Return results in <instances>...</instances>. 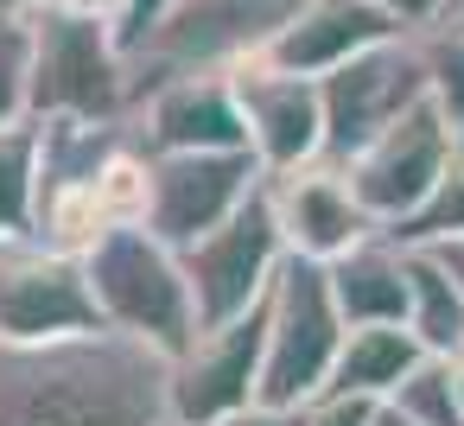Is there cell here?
Here are the masks:
<instances>
[{
    "label": "cell",
    "mask_w": 464,
    "mask_h": 426,
    "mask_svg": "<svg viewBox=\"0 0 464 426\" xmlns=\"http://www.w3.org/2000/svg\"><path fill=\"white\" fill-rule=\"evenodd\" d=\"M261 363H267V299L223 324L204 331L179 363H172V420L179 426H217L261 394Z\"/></svg>",
    "instance_id": "obj_11"
},
{
    "label": "cell",
    "mask_w": 464,
    "mask_h": 426,
    "mask_svg": "<svg viewBox=\"0 0 464 426\" xmlns=\"http://www.w3.org/2000/svg\"><path fill=\"white\" fill-rule=\"evenodd\" d=\"M96 204H102V223L109 229H147V210H153V153L134 147V134L102 160Z\"/></svg>",
    "instance_id": "obj_20"
},
{
    "label": "cell",
    "mask_w": 464,
    "mask_h": 426,
    "mask_svg": "<svg viewBox=\"0 0 464 426\" xmlns=\"http://www.w3.org/2000/svg\"><path fill=\"white\" fill-rule=\"evenodd\" d=\"M458 363H464V350H458Z\"/></svg>",
    "instance_id": "obj_35"
},
{
    "label": "cell",
    "mask_w": 464,
    "mask_h": 426,
    "mask_svg": "<svg viewBox=\"0 0 464 426\" xmlns=\"http://www.w3.org/2000/svg\"><path fill=\"white\" fill-rule=\"evenodd\" d=\"M407 331L426 344V356H458L464 350V293L451 286V274L426 248H407Z\"/></svg>",
    "instance_id": "obj_18"
},
{
    "label": "cell",
    "mask_w": 464,
    "mask_h": 426,
    "mask_svg": "<svg viewBox=\"0 0 464 426\" xmlns=\"http://www.w3.org/2000/svg\"><path fill=\"white\" fill-rule=\"evenodd\" d=\"M426 363V344L407 324H356L337 350L331 388L324 394H362V401H388L413 369Z\"/></svg>",
    "instance_id": "obj_17"
},
{
    "label": "cell",
    "mask_w": 464,
    "mask_h": 426,
    "mask_svg": "<svg viewBox=\"0 0 464 426\" xmlns=\"http://www.w3.org/2000/svg\"><path fill=\"white\" fill-rule=\"evenodd\" d=\"M83 274H90V293L109 331H128L172 363L198 344V305H191L185 261L153 229H109L83 255Z\"/></svg>",
    "instance_id": "obj_2"
},
{
    "label": "cell",
    "mask_w": 464,
    "mask_h": 426,
    "mask_svg": "<svg viewBox=\"0 0 464 426\" xmlns=\"http://www.w3.org/2000/svg\"><path fill=\"white\" fill-rule=\"evenodd\" d=\"M33 121V7H0V128Z\"/></svg>",
    "instance_id": "obj_21"
},
{
    "label": "cell",
    "mask_w": 464,
    "mask_h": 426,
    "mask_svg": "<svg viewBox=\"0 0 464 426\" xmlns=\"http://www.w3.org/2000/svg\"><path fill=\"white\" fill-rule=\"evenodd\" d=\"M39 7H58V14H77V20H121L128 14V0H39Z\"/></svg>",
    "instance_id": "obj_28"
},
{
    "label": "cell",
    "mask_w": 464,
    "mask_h": 426,
    "mask_svg": "<svg viewBox=\"0 0 464 426\" xmlns=\"http://www.w3.org/2000/svg\"><path fill=\"white\" fill-rule=\"evenodd\" d=\"M33 121H128V58L109 20L33 7Z\"/></svg>",
    "instance_id": "obj_5"
},
{
    "label": "cell",
    "mask_w": 464,
    "mask_h": 426,
    "mask_svg": "<svg viewBox=\"0 0 464 426\" xmlns=\"http://www.w3.org/2000/svg\"><path fill=\"white\" fill-rule=\"evenodd\" d=\"M426 255H432V261H439V267L451 274V286L464 293V236H451V242H432Z\"/></svg>",
    "instance_id": "obj_30"
},
{
    "label": "cell",
    "mask_w": 464,
    "mask_h": 426,
    "mask_svg": "<svg viewBox=\"0 0 464 426\" xmlns=\"http://www.w3.org/2000/svg\"><path fill=\"white\" fill-rule=\"evenodd\" d=\"M375 407L382 401H362V394H324L305 407V426H375Z\"/></svg>",
    "instance_id": "obj_26"
},
{
    "label": "cell",
    "mask_w": 464,
    "mask_h": 426,
    "mask_svg": "<svg viewBox=\"0 0 464 426\" xmlns=\"http://www.w3.org/2000/svg\"><path fill=\"white\" fill-rule=\"evenodd\" d=\"M172 356L128 331L0 344V426H166Z\"/></svg>",
    "instance_id": "obj_1"
},
{
    "label": "cell",
    "mask_w": 464,
    "mask_h": 426,
    "mask_svg": "<svg viewBox=\"0 0 464 426\" xmlns=\"http://www.w3.org/2000/svg\"><path fill=\"white\" fill-rule=\"evenodd\" d=\"M179 7V0H128V14L115 20V45H121V58H134L153 33H160V20Z\"/></svg>",
    "instance_id": "obj_25"
},
{
    "label": "cell",
    "mask_w": 464,
    "mask_h": 426,
    "mask_svg": "<svg viewBox=\"0 0 464 426\" xmlns=\"http://www.w3.org/2000/svg\"><path fill=\"white\" fill-rule=\"evenodd\" d=\"M90 331H109V324L83 261L52 255L39 242L0 248V344H64Z\"/></svg>",
    "instance_id": "obj_8"
},
{
    "label": "cell",
    "mask_w": 464,
    "mask_h": 426,
    "mask_svg": "<svg viewBox=\"0 0 464 426\" xmlns=\"http://www.w3.org/2000/svg\"><path fill=\"white\" fill-rule=\"evenodd\" d=\"M451 26H458V33H464V14H458V20H451Z\"/></svg>",
    "instance_id": "obj_33"
},
{
    "label": "cell",
    "mask_w": 464,
    "mask_h": 426,
    "mask_svg": "<svg viewBox=\"0 0 464 426\" xmlns=\"http://www.w3.org/2000/svg\"><path fill=\"white\" fill-rule=\"evenodd\" d=\"M286 255V236H280V217H274V198H267V179L261 191L223 223L210 229L198 248H185V280H191V305H198V337L204 331H223L236 318H248L267 286H274V267Z\"/></svg>",
    "instance_id": "obj_7"
},
{
    "label": "cell",
    "mask_w": 464,
    "mask_h": 426,
    "mask_svg": "<svg viewBox=\"0 0 464 426\" xmlns=\"http://www.w3.org/2000/svg\"><path fill=\"white\" fill-rule=\"evenodd\" d=\"M0 7H7V0H0Z\"/></svg>",
    "instance_id": "obj_37"
},
{
    "label": "cell",
    "mask_w": 464,
    "mask_h": 426,
    "mask_svg": "<svg viewBox=\"0 0 464 426\" xmlns=\"http://www.w3.org/2000/svg\"><path fill=\"white\" fill-rule=\"evenodd\" d=\"M128 134L147 153H255L229 71H198L147 90L128 109Z\"/></svg>",
    "instance_id": "obj_12"
},
{
    "label": "cell",
    "mask_w": 464,
    "mask_h": 426,
    "mask_svg": "<svg viewBox=\"0 0 464 426\" xmlns=\"http://www.w3.org/2000/svg\"><path fill=\"white\" fill-rule=\"evenodd\" d=\"M451 153H458V140H451L445 115H439L432 102H420V109H407L375 147H362V153L343 166V179H350L356 204L375 217V229H394V223H407V217L439 191Z\"/></svg>",
    "instance_id": "obj_10"
},
{
    "label": "cell",
    "mask_w": 464,
    "mask_h": 426,
    "mask_svg": "<svg viewBox=\"0 0 464 426\" xmlns=\"http://www.w3.org/2000/svg\"><path fill=\"white\" fill-rule=\"evenodd\" d=\"M331 299L343 312V324H407V248H394L382 229L369 242H356L350 255H337L331 267Z\"/></svg>",
    "instance_id": "obj_16"
},
{
    "label": "cell",
    "mask_w": 464,
    "mask_h": 426,
    "mask_svg": "<svg viewBox=\"0 0 464 426\" xmlns=\"http://www.w3.org/2000/svg\"><path fill=\"white\" fill-rule=\"evenodd\" d=\"M350 324L331 299V274L324 261L305 255H280L274 286H267V363H261V394L255 407H312L331 388L337 350H343Z\"/></svg>",
    "instance_id": "obj_3"
},
{
    "label": "cell",
    "mask_w": 464,
    "mask_h": 426,
    "mask_svg": "<svg viewBox=\"0 0 464 426\" xmlns=\"http://www.w3.org/2000/svg\"><path fill=\"white\" fill-rule=\"evenodd\" d=\"M267 198H274V217H280V236L293 255L305 261H337L350 255L356 242L375 236V217L356 204L350 179L337 166H299V172H267Z\"/></svg>",
    "instance_id": "obj_14"
},
{
    "label": "cell",
    "mask_w": 464,
    "mask_h": 426,
    "mask_svg": "<svg viewBox=\"0 0 464 426\" xmlns=\"http://www.w3.org/2000/svg\"><path fill=\"white\" fill-rule=\"evenodd\" d=\"M318 96H324V153H318V166L343 172L407 109L426 102V33H401L388 45H369L362 58L318 77Z\"/></svg>",
    "instance_id": "obj_6"
},
{
    "label": "cell",
    "mask_w": 464,
    "mask_h": 426,
    "mask_svg": "<svg viewBox=\"0 0 464 426\" xmlns=\"http://www.w3.org/2000/svg\"><path fill=\"white\" fill-rule=\"evenodd\" d=\"M401 33L407 26L388 20L382 7H369V0H312V7L248 64H267V71H286V77H331L337 64L362 58L369 45H388Z\"/></svg>",
    "instance_id": "obj_15"
},
{
    "label": "cell",
    "mask_w": 464,
    "mask_h": 426,
    "mask_svg": "<svg viewBox=\"0 0 464 426\" xmlns=\"http://www.w3.org/2000/svg\"><path fill=\"white\" fill-rule=\"evenodd\" d=\"M426 102L445 115L451 140L464 147V33L458 26L426 33Z\"/></svg>",
    "instance_id": "obj_24"
},
{
    "label": "cell",
    "mask_w": 464,
    "mask_h": 426,
    "mask_svg": "<svg viewBox=\"0 0 464 426\" xmlns=\"http://www.w3.org/2000/svg\"><path fill=\"white\" fill-rule=\"evenodd\" d=\"M458 14H464V0H445V14H439V26H451Z\"/></svg>",
    "instance_id": "obj_32"
},
{
    "label": "cell",
    "mask_w": 464,
    "mask_h": 426,
    "mask_svg": "<svg viewBox=\"0 0 464 426\" xmlns=\"http://www.w3.org/2000/svg\"><path fill=\"white\" fill-rule=\"evenodd\" d=\"M305 7L312 0H179L160 20V33L128 58V109L172 77L236 71V64L261 58Z\"/></svg>",
    "instance_id": "obj_4"
},
{
    "label": "cell",
    "mask_w": 464,
    "mask_h": 426,
    "mask_svg": "<svg viewBox=\"0 0 464 426\" xmlns=\"http://www.w3.org/2000/svg\"><path fill=\"white\" fill-rule=\"evenodd\" d=\"M261 179H267V166L255 153H153V210H147V229L172 255H185L210 229H223L261 191Z\"/></svg>",
    "instance_id": "obj_9"
},
{
    "label": "cell",
    "mask_w": 464,
    "mask_h": 426,
    "mask_svg": "<svg viewBox=\"0 0 464 426\" xmlns=\"http://www.w3.org/2000/svg\"><path fill=\"white\" fill-rule=\"evenodd\" d=\"M217 426H305V407H242V413H229V420H217Z\"/></svg>",
    "instance_id": "obj_29"
},
{
    "label": "cell",
    "mask_w": 464,
    "mask_h": 426,
    "mask_svg": "<svg viewBox=\"0 0 464 426\" xmlns=\"http://www.w3.org/2000/svg\"><path fill=\"white\" fill-rule=\"evenodd\" d=\"M375 426H420V420H407L394 401H382V407H375Z\"/></svg>",
    "instance_id": "obj_31"
},
{
    "label": "cell",
    "mask_w": 464,
    "mask_h": 426,
    "mask_svg": "<svg viewBox=\"0 0 464 426\" xmlns=\"http://www.w3.org/2000/svg\"><path fill=\"white\" fill-rule=\"evenodd\" d=\"M39 217V128L14 121L0 128V248L33 242Z\"/></svg>",
    "instance_id": "obj_19"
},
{
    "label": "cell",
    "mask_w": 464,
    "mask_h": 426,
    "mask_svg": "<svg viewBox=\"0 0 464 426\" xmlns=\"http://www.w3.org/2000/svg\"><path fill=\"white\" fill-rule=\"evenodd\" d=\"M20 7H39V0H20Z\"/></svg>",
    "instance_id": "obj_34"
},
{
    "label": "cell",
    "mask_w": 464,
    "mask_h": 426,
    "mask_svg": "<svg viewBox=\"0 0 464 426\" xmlns=\"http://www.w3.org/2000/svg\"><path fill=\"white\" fill-rule=\"evenodd\" d=\"M388 242H401V248H432V242H451V236H464V147L451 153V166H445V179H439V191L407 217V223H394V229H382Z\"/></svg>",
    "instance_id": "obj_22"
},
{
    "label": "cell",
    "mask_w": 464,
    "mask_h": 426,
    "mask_svg": "<svg viewBox=\"0 0 464 426\" xmlns=\"http://www.w3.org/2000/svg\"><path fill=\"white\" fill-rule=\"evenodd\" d=\"M242 121H248V147L267 172H299L318 166L324 153V96L318 77H286L267 64H236L229 71Z\"/></svg>",
    "instance_id": "obj_13"
},
{
    "label": "cell",
    "mask_w": 464,
    "mask_h": 426,
    "mask_svg": "<svg viewBox=\"0 0 464 426\" xmlns=\"http://www.w3.org/2000/svg\"><path fill=\"white\" fill-rule=\"evenodd\" d=\"M166 426H179V420H166Z\"/></svg>",
    "instance_id": "obj_36"
},
{
    "label": "cell",
    "mask_w": 464,
    "mask_h": 426,
    "mask_svg": "<svg viewBox=\"0 0 464 426\" xmlns=\"http://www.w3.org/2000/svg\"><path fill=\"white\" fill-rule=\"evenodd\" d=\"M388 401H394L407 420H420V426H464V407H458V363H451V356H426Z\"/></svg>",
    "instance_id": "obj_23"
},
{
    "label": "cell",
    "mask_w": 464,
    "mask_h": 426,
    "mask_svg": "<svg viewBox=\"0 0 464 426\" xmlns=\"http://www.w3.org/2000/svg\"><path fill=\"white\" fill-rule=\"evenodd\" d=\"M369 7H382L388 20H401L407 33H432L439 14H445V0H369Z\"/></svg>",
    "instance_id": "obj_27"
}]
</instances>
